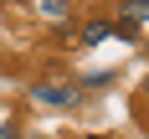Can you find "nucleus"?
I'll list each match as a JSON object with an SVG mask.
<instances>
[{"label": "nucleus", "mask_w": 149, "mask_h": 139, "mask_svg": "<svg viewBox=\"0 0 149 139\" xmlns=\"http://www.w3.org/2000/svg\"><path fill=\"white\" fill-rule=\"evenodd\" d=\"M31 98H36V103H52V108H62V103H72L77 93H72V88H57V82H31Z\"/></svg>", "instance_id": "obj_1"}, {"label": "nucleus", "mask_w": 149, "mask_h": 139, "mask_svg": "<svg viewBox=\"0 0 149 139\" xmlns=\"http://www.w3.org/2000/svg\"><path fill=\"white\" fill-rule=\"evenodd\" d=\"M113 31H118L113 21H88L77 36H82V46H103V41H113Z\"/></svg>", "instance_id": "obj_2"}, {"label": "nucleus", "mask_w": 149, "mask_h": 139, "mask_svg": "<svg viewBox=\"0 0 149 139\" xmlns=\"http://www.w3.org/2000/svg\"><path fill=\"white\" fill-rule=\"evenodd\" d=\"M123 26H149V0H123Z\"/></svg>", "instance_id": "obj_3"}, {"label": "nucleus", "mask_w": 149, "mask_h": 139, "mask_svg": "<svg viewBox=\"0 0 149 139\" xmlns=\"http://www.w3.org/2000/svg\"><path fill=\"white\" fill-rule=\"evenodd\" d=\"M41 10L52 15V21H67V15H72V0H41Z\"/></svg>", "instance_id": "obj_4"}, {"label": "nucleus", "mask_w": 149, "mask_h": 139, "mask_svg": "<svg viewBox=\"0 0 149 139\" xmlns=\"http://www.w3.org/2000/svg\"><path fill=\"white\" fill-rule=\"evenodd\" d=\"M0 139H21V129L15 124H0Z\"/></svg>", "instance_id": "obj_5"}, {"label": "nucleus", "mask_w": 149, "mask_h": 139, "mask_svg": "<svg viewBox=\"0 0 149 139\" xmlns=\"http://www.w3.org/2000/svg\"><path fill=\"white\" fill-rule=\"evenodd\" d=\"M144 93H149V82H144Z\"/></svg>", "instance_id": "obj_6"}]
</instances>
